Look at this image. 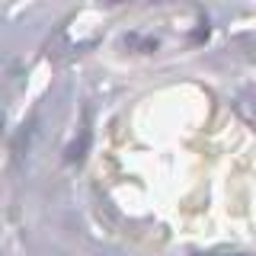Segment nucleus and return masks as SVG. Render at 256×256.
Returning <instances> with one entry per match:
<instances>
[{"mask_svg": "<svg viewBox=\"0 0 256 256\" xmlns=\"http://www.w3.org/2000/svg\"><path fill=\"white\" fill-rule=\"evenodd\" d=\"M208 256H214V253H208Z\"/></svg>", "mask_w": 256, "mask_h": 256, "instance_id": "2", "label": "nucleus"}, {"mask_svg": "<svg viewBox=\"0 0 256 256\" xmlns=\"http://www.w3.org/2000/svg\"><path fill=\"white\" fill-rule=\"evenodd\" d=\"M112 4H118V0H112Z\"/></svg>", "mask_w": 256, "mask_h": 256, "instance_id": "1", "label": "nucleus"}]
</instances>
